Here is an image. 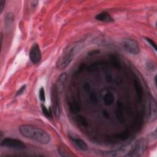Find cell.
<instances>
[{"mask_svg": "<svg viewBox=\"0 0 157 157\" xmlns=\"http://www.w3.org/2000/svg\"><path fill=\"white\" fill-rule=\"evenodd\" d=\"M1 146L15 149H23L25 148V145L21 140L9 137L4 139L1 143Z\"/></svg>", "mask_w": 157, "mask_h": 157, "instance_id": "cell-4", "label": "cell"}, {"mask_svg": "<svg viewBox=\"0 0 157 157\" xmlns=\"http://www.w3.org/2000/svg\"><path fill=\"white\" fill-rule=\"evenodd\" d=\"M67 78V74L66 73H63L60 76L58 77L56 84L54 85L56 90L58 92L59 94H61L62 93V91L63 90V88L64 86V84Z\"/></svg>", "mask_w": 157, "mask_h": 157, "instance_id": "cell-9", "label": "cell"}, {"mask_svg": "<svg viewBox=\"0 0 157 157\" xmlns=\"http://www.w3.org/2000/svg\"><path fill=\"white\" fill-rule=\"evenodd\" d=\"M25 88H26V85H23V86H21V87L19 89V90L17 91V96L22 94V93H23V91H25Z\"/></svg>", "mask_w": 157, "mask_h": 157, "instance_id": "cell-17", "label": "cell"}, {"mask_svg": "<svg viewBox=\"0 0 157 157\" xmlns=\"http://www.w3.org/2000/svg\"><path fill=\"white\" fill-rule=\"evenodd\" d=\"M123 46L131 54L137 55L139 52V46L136 40L132 39H126L123 41Z\"/></svg>", "mask_w": 157, "mask_h": 157, "instance_id": "cell-5", "label": "cell"}, {"mask_svg": "<svg viewBox=\"0 0 157 157\" xmlns=\"http://www.w3.org/2000/svg\"><path fill=\"white\" fill-rule=\"evenodd\" d=\"M145 39H146V40L150 44V45L156 50V44H155V42L153 41V40H152L151 39H150V38H149V37H147V38H145Z\"/></svg>", "mask_w": 157, "mask_h": 157, "instance_id": "cell-15", "label": "cell"}, {"mask_svg": "<svg viewBox=\"0 0 157 157\" xmlns=\"http://www.w3.org/2000/svg\"><path fill=\"white\" fill-rule=\"evenodd\" d=\"M59 93L56 90L55 87L54 86L52 88V104L53 107V112L55 113V117L57 118H59L61 114V109L59 101Z\"/></svg>", "mask_w": 157, "mask_h": 157, "instance_id": "cell-6", "label": "cell"}, {"mask_svg": "<svg viewBox=\"0 0 157 157\" xmlns=\"http://www.w3.org/2000/svg\"><path fill=\"white\" fill-rule=\"evenodd\" d=\"M42 112L44 113V115L48 118H51L52 117V113L50 112V110H48L46 107L44 105H42Z\"/></svg>", "mask_w": 157, "mask_h": 157, "instance_id": "cell-12", "label": "cell"}, {"mask_svg": "<svg viewBox=\"0 0 157 157\" xmlns=\"http://www.w3.org/2000/svg\"><path fill=\"white\" fill-rule=\"evenodd\" d=\"M95 18L99 21H104V22H110L112 21L113 20L111 16L106 12H102L95 17Z\"/></svg>", "mask_w": 157, "mask_h": 157, "instance_id": "cell-10", "label": "cell"}, {"mask_svg": "<svg viewBox=\"0 0 157 157\" xmlns=\"http://www.w3.org/2000/svg\"><path fill=\"white\" fill-rule=\"evenodd\" d=\"M80 44H75L68 47L64 53L58 59L56 63L57 67L59 69L65 68L68 64H69L75 54L80 50Z\"/></svg>", "mask_w": 157, "mask_h": 157, "instance_id": "cell-2", "label": "cell"}, {"mask_svg": "<svg viewBox=\"0 0 157 157\" xmlns=\"http://www.w3.org/2000/svg\"><path fill=\"white\" fill-rule=\"evenodd\" d=\"M39 98L40 99V101H45V91H44V88H40V90H39Z\"/></svg>", "mask_w": 157, "mask_h": 157, "instance_id": "cell-14", "label": "cell"}, {"mask_svg": "<svg viewBox=\"0 0 157 157\" xmlns=\"http://www.w3.org/2000/svg\"><path fill=\"white\" fill-rule=\"evenodd\" d=\"M18 131L23 137L39 143L47 144L50 142V137L46 131L32 125H21L19 127Z\"/></svg>", "mask_w": 157, "mask_h": 157, "instance_id": "cell-1", "label": "cell"}, {"mask_svg": "<svg viewBox=\"0 0 157 157\" xmlns=\"http://www.w3.org/2000/svg\"><path fill=\"white\" fill-rule=\"evenodd\" d=\"M147 147V142L146 139L144 138L139 139L137 140L134 145L132 146L128 154L126 155L128 156L131 157H138L141 156L146 150Z\"/></svg>", "mask_w": 157, "mask_h": 157, "instance_id": "cell-3", "label": "cell"}, {"mask_svg": "<svg viewBox=\"0 0 157 157\" xmlns=\"http://www.w3.org/2000/svg\"><path fill=\"white\" fill-rule=\"evenodd\" d=\"M150 114L152 115V120H154L156 118V102L153 99H152V101H150Z\"/></svg>", "mask_w": 157, "mask_h": 157, "instance_id": "cell-11", "label": "cell"}, {"mask_svg": "<svg viewBox=\"0 0 157 157\" xmlns=\"http://www.w3.org/2000/svg\"><path fill=\"white\" fill-rule=\"evenodd\" d=\"M58 153L60 154L61 156H73V154H70L68 152H67L66 150H64L63 148H58Z\"/></svg>", "mask_w": 157, "mask_h": 157, "instance_id": "cell-13", "label": "cell"}, {"mask_svg": "<svg viewBox=\"0 0 157 157\" xmlns=\"http://www.w3.org/2000/svg\"><path fill=\"white\" fill-rule=\"evenodd\" d=\"M29 56L31 61L33 64H37L40 61L42 58L41 52L39 46L37 44H35L31 47L29 51Z\"/></svg>", "mask_w": 157, "mask_h": 157, "instance_id": "cell-7", "label": "cell"}, {"mask_svg": "<svg viewBox=\"0 0 157 157\" xmlns=\"http://www.w3.org/2000/svg\"><path fill=\"white\" fill-rule=\"evenodd\" d=\"M4 5H5V1L4 0H0V12H1V13L3 11Z\"/></svg>", "mask_w": 157, "mask_h": 157, "instance_id": "cell-16", "label": "cell"}, {"mask_svg": "<svg viewBox=\"0 0 157 157\" xmlns=\"http://www.w3.org/2000/svg\"><path fill=\"white\" fill-rule=\"evenodd\" d=\"M69 139L80 150L82 151H86L88 149V146L86 143L82 140L81 139L69 135Z\"/></svg>", "mask_w": 157, "mask_h": 157, "instance_id": "cell-8", "label": "cell"}]
</instances>
